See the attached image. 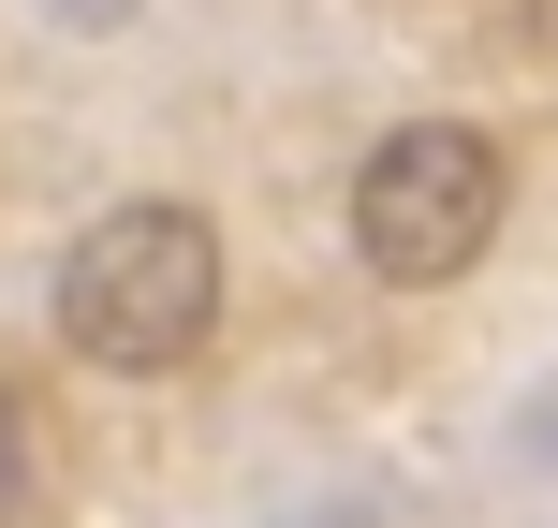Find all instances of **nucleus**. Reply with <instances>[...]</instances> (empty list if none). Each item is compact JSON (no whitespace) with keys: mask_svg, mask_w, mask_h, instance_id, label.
Masks as SVG:
<instances>
[{"mask_svg":"<svg viewBox=\"0 0 558 528\" xmlns=\"http://www.w3.org/2000/svg\"><path fill=\"white\" fill-rule=\"evenodd\" d=\"M45 29H74V45H118V29H147V0H29Z\"/></svg>","mask_w":558,"mask_h":528,"instance_id":"4","label":"nucleus"},{"mask_svg":"<svg viewBox=\"0 0 558 528\" xmlns=\"http://www.w3.org/2000/svg\"><path fill=\"white\" fill-rule=\"evenodd\" d=\"M29 500H45V412L0 382V528H29Z\"/></svg>","mask_w":558,"mask_h":528,"instance_id":"3","label":"nucleus"},{"mask_svg":"<svg viewBox=\"0 0 558 528\" xmlns=\"http://www.w3.org/2000/svg\"><path fill=\"white\" fill-rule=\"evenodd\" d=\"M221 337V221L192 192H133L59 250V353L104 382H177Z\"/></svg>","mask_w":558,"mask_h":528,"instance_id":"1","label":"nucleus"},{"mask_svg":"<svg viewBox=\"0 0 558 528\" xmlns=\"http://www.w3.org/2000/svg\"><path fill=\"white\" fill-rule=\"evenodd\" d=\"M338 235H353V265L383 294H456L514 235V147L485 118H397L338 192Z\"/></svg>","mask_w":558,"mask_h":528,"instance_id":"2","label":"nucleus"}]
</instances>
